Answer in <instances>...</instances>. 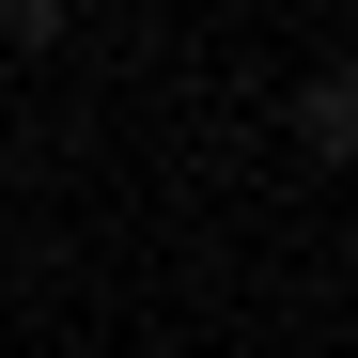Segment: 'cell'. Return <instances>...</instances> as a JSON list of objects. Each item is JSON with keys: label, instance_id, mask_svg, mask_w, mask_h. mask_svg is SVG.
<instances>
[{"label": "cell", "instance_id": "1", "mask_svg": "<svg viewBox=\"0 0 358 358\" xmlns=\"http://www.w3.org/2000/svg\"><path fill=\"white\" fill-rule=\"evenodd\" d=\"M343 141H358V78L312 63V78H296V156H343Z\"/></svg>", "mask_w": 358, "mask_h": 358}, {"label": "cell", "instance_id": "2", "mask_svg": "<svg viewBox=\"0 0 358 358\" xmlns=\"http://www.w3.org/2000/svg\"><path fill=\"white\" fill-rule=\"evenodd\" d=\"M63 31H78V0H0V47H16V63H47Z\"/></svg>", "mask_w": 358, "mask_h": 358}]
</instances>
